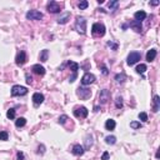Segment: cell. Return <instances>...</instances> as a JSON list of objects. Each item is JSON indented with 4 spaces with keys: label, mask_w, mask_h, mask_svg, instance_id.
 <instances>
[{
    "label": "cell",
    "mask_w": 160,
    "mask_h": 160,
    "mask_svg": "<svg viewBox=\"0 0 160 160\" xmlns=\"http://www.w3.org/2000/svg\"><path fill=\"white\" fill-rule=\"evenodd\" d=\"M75 30L80 34H85L86 33V19L83 18V16H79L77 19V23H75Z\"/></svg>",
    "instance_id": "6da1fadb"
},
{
    "label": "cell",
    "mask_w": 160,
    "mask_h": 160,
    "mask_svg": "<svg viewBox=\"0 0 160 160\" xmlns=\"http://www.w3.org/2000/svg\"><path fill=\"white\" fill-rule=\"evenodd\" d=\"M115 105H116L118 109L123 108V98H121V96H118V98H116V100H115Z\"/></svg>",
    "instance_id": "f546056e"
},
{
    "label": "cell",
    "mask_w": 160,
    "mask_h": 160,
    "mask_svg": "<svg viewBox=\"0 0 160 160\" xmlns=\"http://www.w3.org/2000/svg\"><path fill=\"white\" fill-rule=\"evenodd\" d=\"M159 109H160V98H159L158 95H155L154 99H153V111L154 113H158Z\"/></svg>",
    "instance_id": "e0dca14e"
},
{
    "label": "cell",
    "mask_w": 160,
    "mask_h": 160,
    "mask_svg": "<svg viewBox=\"0 0 160 160\" xmlns=\"http://www.w3.org/2000/svg\"><path fill=\"white\" fill-rule=\"evenodd\" d=\"M48 56H49V50H46V49H44L43 51L40 53V56H39V59H40V61H43V63H45L46 60H48Z\"/></svg>",
    "instance_id": "603a6c76"
},
{
    "label": "cell",
    "mask_w": 160,
    "mask_h": 160,
    "mask_svg": "<svg viewBox=\"0 0 160 160\" xmlns=\"http://www.w3.org/2000/svg\"><path fill=\"white\" fill-rule=\"evenodd\" d=\"M46 9L49 13H53V14H56V13H60V4L56 1H50L46 5Z\"/></svg>",
    "instance_id": "30bf717a"
},
{
    "label": "cell",
    "mask_w": 160,
    "mask_h": 160,
    "mask_svg": "<svg viewBox=\"0 0 160 160\" xmlns=\"http://www.w3.org/2000/svg\"><path fill=\"white\" fill-rule=\"evenodd\" d=\"M159 4H160V1H150V5H159Z\"/></svg>",
    "instance_id": "b9f144b4"
},
{
    "label": "cell",
    "mask_w": 160,
    "mask_h": 160,
    "mask_svg": "<svg viewBox=\"0 0 160 160\" xmlns=\"http://www.w3.org/2000/svg\"><path fill=\"white\" fill-rule=\"evenodd\" d=\"M130 126H131L133 129H139V128H141V124L138 123V121H131V123H130Z\"/></svg>",
    "instance_id": "d6a6232c"
},
{
    "label": "cell",
    "mask_w": 160,
    "mask_h": 160,
    "mask_svg": "<svg viewBox=\"0 0 160 160\" xmlns=\"http://www.w3.org/2000/svg\"><path fill=\"white\" fill-rule=\"evenodd\" d=\"M6 116L9 118V119H14L15 118V109H9L6 113Z\"/></svg>",
    "instance_id": "4dcf8cb0"
},
{
    "label": "cell",
    "mask_w": 160,
    "mask_h": 160,
    "mask_svg": "<svg viewBox=\"0 0 160 160\" xmlns=\"http://www.w3.org/2000/svg\"><path fill=\"white\" fill-rule=\"evenodd\" d=\"M33 102H34L35 105L43 104V102H44V95L40 94V93H35V94L33 95Z\"/></svg>",
    "instance_id": "4fadbf2b"
},
{
    "label": "cell",
    "mask_w": 160,
    "mask_h": 160,
    "mask_svg": "<svg viewBox=\"0 0 160 160\" xmlns=\"http://www.w3.org/2000/svg\"><path fill=\"white\" fill-rule=\"evenodd\" d=\"M109 99H110V91L106 90V89H104L100 91V94H99V103L104 105V104H106L109 102Z\"/></svg>",
    "instance_id": "ba28073f"
},
{
    "label": "cell",
    "mask_w": 160,
    "mask_h": 160,
    "mask_svg": "<svg viewBox=\"0 0 160 160\" xmlns=\"http://www.w3.org/2000/svg\"><path fill=\"white\" fill-rule=\"evenodd\" d=\"M134 18H135V20H138V22H141V20H144L146 18V13L145 11H136L135 14H134Z\"/></svg>",
    "instance_id": "d6986e66"
},
{
    "label": "cell",
    "mask_w": 160,
    "mask_h": 160,
    "mask_svg": "<svg viewBox=\"0 0 160 160\" xmlns=\"http://www.w3.org/2000/svg\"><path fill=\"white\" fill-rule=\"evenodd\" d=\"M105 143H106V144H115V143H116V138L115 136H106V138H105Z\"/></svg>",
    "instance_id": "83f0119b"
},
{
    "label": "cell",
    "mask_w": 160,
    "mask_h": 160,
    "mask_svg": "<svg viewBox=\"0 0 160 160\" xmlns=\"http://www.w3.org/2000/svg\"><path fill=\"white\" fill-rule=\"evenodd\" d=\"M71 151H73V154H74V155H78V157H80V155H83V154H84L85 149H84L80 144H75V145L73 146V150H71Z\"/></svg>",
    "instance_id": "5bb4252c"
},
{
    "label": "cell",
    "mask_w": 160,
    "mask_h": 160,
    "mask_svg": "<svg viewBox=\"0 0 160 160\" xmlns=\"http://www.w3.org/2000/svg\"><path fill=\"white\" fill-rule=\"evenodd\" d=\"M115 126H116V123H115V120H113V119H109V120H106V123H105V129L106 130H114Z\"/></svg>",
    "instance_id": "ffe728a7"
},
{
    "label": "cell",
    "mask_w": 160,
    "mask_h": 160,
    "mask_svg": "<svg viewBox=\"0 0 160 160\" xmlns=\"http://www.w3.org/2000/svg\"><path fill=\"white\" fill-rule=\"evenodd\" d=\"M135 70H136V73H138V74H144V73H145V70H146V65H145V64H140V65H138Z\"/></svg>",
    "instance_id": "4316f807"
},
{
    "label": "cell",
    "mask_w": 160,
    "mask_h": 160,
    "mask_svg": "<svg viewBox=\"0 0 160 160\" xmlns=\"http://www.w3.org/2000/svg\"><path fill=\"white\" fill-rule=\"evenodd\" d=\"M70 19V13H64L63 15L59 16V19H58V23L59 24H66L68 23V20Z\"/></svg>",
    "instance_id": "ac0fdd59"
},
{
    "label": "cell",
    "mask_w": 160,
    "mask_h": 160,
    "mask_svg": "<svg viewBox=\"0 0 160 160\" xmlns=\"http://www.w3.org/2000/svg\"><path fill=\"white\" fill-rule=\"evenodd\" d=\"M88 114H89V110L85 108V106H78L74 109V115L75 118H80V119H84L86 118Z\"/></svg>",
    "instance_id": "8992f818"
},
{
    "label": "cell",
    "mask_w": 160,
    "mask_h": 160,
    "mask_svg": "<svg viewBox=\"0 0 160 160\" xmlns=\"http://www.w3.org/2000/svg\"><path fill=\"white\" fill-rule=\"evenodd\" d=\"M26 60H28V56H26V54H25V51H20L15 58V61L18 65H24L25 63H26Z\"/></svg>",
    "instance_id": "8fae6325"
},
{
    "label": "cell",
    "mask_w": 160,
    "mask_h": 160,
    "mask_svg": "<svg viewBox=\"0 0 160 160\" xmlns=\"http://www.w3.org/2000/svg\"><path fill=\"white\" fill-rule=\"evenodd\" d=\"M43 18H44L43 13H40L38 10H30V11L26 13V19L28 20H40Z\"/></svg>",
    "instance_id": "52a82bcc"
},
{
    "label": "cell",
    "mask_w": 160,
    "mask_h": 160,
    "mask_svg": "<svg viewBox=\"0 0 160 160\" xmlns=\"http://www.w3.org/2000/svg\"><path fill=\"white\" fill-rule=\"evenodd\" d=\"M68 65H69L70 70L73 71L74 74H78V70H79V64H78V63H74V61H69V63H68Z\"/></svg>",
    "instance_id": "44dd1931"
},
{
    "label": "cell",
    "mask_w": 160,
    "mask_h": 160,
    "mask_svg": "<svg viewBox=\"0 0 160 160\" xmlns=\"http://www.w3.org/2000/svg\"><path fill=\"white\" fill-rule=\"evenodd\" d=\"M115 80H116V83H120V84H123L125 80H126V75L124 73H121V74H116L115 75Z\"/></svg>",
    "instance_id": "cb8c5ba5"
},
{
    "label": "cell",
    "mask_w": 160,
    "mask_h": 160,
    "mask_svg": "<svg viewBox=\"0 0 160 160\" xmlns=\"http://www.w3.org/2000/svg\"><path fill=\"white\" fill-rule=\"evenodd\" d=\"M88 6H89V3H88L86 0H83V1H80V3H79V9H80V10L86 9Z\"/></svg>",
    "instance_id": "f1b7e54d"
},
{
    "label": "cell",
    "mask_w": 160,
    "mask_h": 160,
    "mask_svg": "<svg viewBox=\"0 0 160 160\" xmlns=\"http://www.w3.org/2000/svg\"><path fill=\"white\" fill-rule=\"evenodd\" d=\"M108 5H109V9L111 11H115L118 9V5H119V1H118V0H113V1H110Z\"/></svg>",
    "instance_id": "d4e9b609"
},
{
    "label": "cell",
    "mask_w": 160,
    "mask_h": 160,
    "mask_svg": "<svg viewBox=\"0 0 160 160\" xmlns=\"http://www.w3.org/2000/svg\"><path fill=\"white\" fill-rule=\"evenodd\" d=\"M91 145H93V136L91 135H86V139H85V149H89Z\"/></svg>",
    "instance_id": "484cf974"
},
{
    "label": "cell",
    "mask_w": 160,
    "mask_h": 160,
    "mask_svg": "<svg viewBox=\"0 0 160 160\" xmlns=\"http://www.w3.org/2000/svg\"><path fill=\"white\" fill-rule=\"evenodd\" d=\"M24 159H25V158H24V154L19 151V153L16 154V160H24Z\"/></svg>",
    "instance_id": "d590c367"
},
{
    "label": "cell",
    "mask_w": 160,
    "mask_h": 160,
    "mask_svg": "<svg viewBox=\"0 0 160 160\" xmlns=\"http://www.w3.org/2000/svg\"><path fill=\"white\" fill-rule=\"evenodd\" d=\"M28 94V89L22 85H14L11 88V95L13 96H24Z\"/></svg>",
    "instance_id": "3957f363"
},
{
    "label": "cell",
    "mask_w": 160,
    "mask_h": 160,
    "mask_svg": "<svg viewBox=\"0 0 160 160\" xmlns=\"http://www.w3.org/2000/svg\"><path fill=\"white\" fill-rule=\"evenodd\" d=\"M25 124H26V119H25V118H18V119L15 120L16 128H22V126H24Z\"/></svg>",
    "instance_id": "7402d4cb"
},
{
    "label": "cell",
    "mask_w": 160,
    "mask_h": 160,
    "mask_svg": "<svg viewBox=\"0 0 160 160\" xmlns=\"http://www.w3.org/2000/svg\"><path fill=\"white\" fill-rule=\"evenodd\" d=\"M8 138H9V134L6 131H0V140L5 141V140H8Z\"/></svg>",
    "instance_id": "1f68e13d"
},
{
    "label": "cell",
    "mask_w": 160,
    "mask_h": 160,
    "mask_svg": "<svg viewBox=\"0 0 160 160\" xmlns=\"http://www.w3.org/2000/svg\"><path fill=\"white\" fill-rule=\"evenodd\" d=\"M94 81H95V77L93 74H90V73H85L83 75V78H81V84L84 86L90 85V84H93Z\"/></svg>",
    "instance_id": "9c48e42d"
},
{
    "label": "cell",
    "mask_w": 160,
    "mask_h": 160,
    "mask_svg": "<svg viewBox=\"0 0 160 160\" xmlns=\"http://www.w3.org/2000/svg\"><path fill=\"white\" fill-rule=\"evenodd\" d=\"M91 33H93V35H95V36H104V34H105V26H104V24H102V23L93 24Z\"/></svg>",
    "instance_id": "7a4b0ae2"
},
{
    "label": "cell",
    "mask_w": 160,
    "mask_h": 160,
    "mask_svg": "<svg viewBox=\"0 0 160 160\" xmlns=\"http://www.w3.org/2000/svg\"><path fill=\"white\" fill-rule=\"evenodd\" d=\"M141 59V54L139 53V51H131L128 55V60H126V63H128V65H134V64H136V63L139 61Z\"/></svg>",
    "instance_id": "277c9868"
},
{
    "label": "cell",
    "mask_w": 160,
    "mask_h": 160,
    "mask_svg": "<svg viewBox=\"0 0 160 160\" xmlns=\"http://www.w3.org/2000/svg\"><path fill=\"white\" fill-rule=\"evenodd\" d=\"M108 46H110V48H113L114 50L118 49V44H114V43H111V41H109V43H108Z\"/></svg>",
    "instance_id": "f35d334b"
},
{
    "label": "cell",
    "mask_w": 160,
    "mask_h": 160,
    "mask_svg": "<svg viewBox=\"0 0 160 160\" xmlns=\"http://www.w3.org/2000/svg\"><path fill=\"white\" fill-rule=\"evenodd\" d=\"M109 157H110L109 153H108V151H105V153H103V155H102V160H108Z\"/></svg>",
    "instance_id": "8d00e7d4"
},
{
    "label": "cell",
    "mask_w": 160,
    "mask_h": 160,
    "mask_svg": "<svg viewBox=\"0 0 160 160\" xmlns=\"http://www.w3.org/2000/svg\"><path fill=\"white\" fill-rule=\"evenodd\" d=\"M25 78H26V83L28 84H31L33 83V79H31V77L29 74H25Z\"/></svg>",
    "instance_id": "ab89813d"
},
{
    "label": "cell",
    "mask_w": 160,
    "mask_h": 160,
    "mask_svg": "<svg viewBox=\"0 0 160 160\" xmlns=\"http://www.w3.org/2000/svg\"><path fill=\"white\" fill-rule=\"evenodd\" d=\"M139 119L141 121H148V115H146V113H140V114H139Z\"/></svg>",
    "instance_id": "e575fe53"
},
{
    "label": "cell",
    "mask_w": 160,
    "mask_h": 160,
    "mask_svg": "<svg viewBox=\"0 0 160 160\" xmlns=\"http://www.w3.org/2000/svg\"><path fill=\"white\" fill-rule=\"evenodd\" d=\"M157 54H158V51H157V49H150L148 53H146V60H148L149 63L150 61H153L155 58H157Z\"/></svg>",
    "instance_id": "2e32d148"
},
{
    "label": "cell",
    "mask_w": 160,
    "mask_h": 160,
    "mask_svg": "<svg viewBox=\"0 0 160 160\" xmlns=\"http://www.w3.org/2000/svg\"><path fill=\"white\" fill-rule=\"evenodd\" d=\"M31 70L34 71V73H35L36 75H39V77H43V75L45 74V68H44V66H41L40 64H35V65H33Z\"/></svg>",
    "instance_id": "7c38bea8"
},
{
    "label": "cell",
    "mask_w": 160,
    "mask_h": 160,
    "mask_svg": "<svg viewBox=\"0 0 160 160\" xmlns=\"http://www.w3.org/2000/svg\"><path fill=\"white\" fill-rule=\"evenodd\" d=\"M130 26L133 28V30H135L136 33H140L141 31V22H138V20H133L130 22Z\"/></svg>",
    "instance_id": "9a60e30c"
},
{
    "label": "cell",
    "mask_w": 160,
    "mask_h": 160,
    "mask_svg": "<svg viewBox=\"0 0 160 160\" xmlns=\"http://www.w3.org/2000/svg\"><path fill=\"white\" fill-rule=\"evenodd\" d=\"M44 149H45L44 145H40V146H39V150H38V153H39V154H43V153H44Z\"/></svg>",
    "instance_id": "60d3db41"
},
{
    "label": "cell",
    "mask_w": 160,
    "mask_h": 160,
    "mask_svg": "<svg viewBox=\"0 0 160 160\" xmlns=\"http://www.w3.org/2000/svg\"><path fill=\"white\" fill-rule=\"evenodd\" d=\"M66 120H68V116H66V115H61L60 118H59V124L64 125L66 123Z\"/></svg>",
    "instance_id": "836d02e7"
},
{
    "label": "cell",
    "mask_w": 160,
    "mask_h": 160,
    "mask_svg": "<svg viewBox=\"0 0 160 160\" xmlns=\"http://www.w3.org/2000/svg\"><path fill=\"white\" fill-rule=\"evenodd\" d=\"M77 94L80 99H83V100H86V99H89L90 96H91V90L90 89H88V88H83V86H79L78 88V90H77Z\"/></svg>",
    "instance_id": "5b68a950"
},
{
    "label": "cell",
    "mask_w": 160,
    "mask_h": 160,
    "mask_svg": "<svg viewBox=\"0 0 160 160\" xmlns=\"http://www.w3.org/2000/svg\"><path fill=\"white\" fill-rule=\"evenodd\" d=\"M102 73L104 74V75H108L109 74V71H108V68L105 65H102Z\"/></svg>",
    "instance_id": "74e56055"
}]
</instances>
